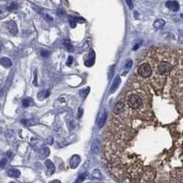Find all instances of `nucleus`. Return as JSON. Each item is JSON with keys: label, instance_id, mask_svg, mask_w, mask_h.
<instances>
[{"label": "nucleus", "instance_id": "f8f14e48", "mask_svg": "<svg viewBox=\"0 0 183 183\" xmlns=\"http://www.w3.org/2000/svg\"><path fill=\"white\" fill-rule=\"evenodd\" d=\"M48 95H49V91L48 90H42L40 93H39V94H38V98L39 99V100H44L45 98H47L48 97Z\"/></svg>", "mask_w": 183, "mask_h": 183}, {"label": "nucleus", "instance_id": "aec40b11", "mask_svg": "<svg viewBox=\"0 0 183 183\" xmlns=\"http://www.w3.org/2000/svg\"><path fill=\"white\" fill-rule=\"evenodd\" d=\"M72 62H73V57L72 56H70L69 58H68V60H67V65L68 66H71L72 64Z\"/></svg>", "mask_w": 183, "mask_h": 183}, {"label": "nucleus", "instance_id": "0eeeda50", "mask_svg": "<svg viewBox=\"0 0 183 183\" xmlns=\"http://www.w3.org/2000/svg\"><path fill=\"white\" fill-rule=\"evenodd\" d=\"M120 83H121V79H120V77H119V76L116 77V79H114V83H113V84H112L111 89H110V93H114V92H116V91L118 89Z\"/></svg>", "mask_w": 183, "mask_h": 183}, {"label": "nucleus", "instance_id": "f03ea898", "mask_svg": "<svg viewBox=\"0 0 183 183\" xmlns=\"http://www.w3.org/2000/svg\"><path fill=\"white\" fill-rule=\"evenodd\" d=\"M152 73V69L151 66L149 64V62H147V60H143L142 62L138 64V68H137V74L138 77L142 78L143 80H147L151 76Z\"/></svg>", "mask_w": 183, "mask_h": 183}, {"label": "nucleus", "instance_id": "c756f323", "mask_svg": "<svg viewBox=\"0 0 183 183\" xmlns=\"http://www.w3.org/2000/svg\"><path fill=\"white\" fill-rule=\"evenodd\" d=\"M0 13H1V10H0Z\"/></svg>", "mask_w": 183, "mask_h": 183}, {"label": "nucleus", "instance_id": "7ed1b4c3", "mask_svg": "<svg viewBox=\"0 0 183 183\" xmlns=\"http://www.w3.org/2000/svg\"><path fill=\"white\" fill-rule=\"evenodd\" d=\"M6 29H8V30L10 32V34H12V35H17L18 32L17 24L14 21H9L6 23Z\"/></svg>", "mask_w": 183, "mask_h": 183}, {"label": "nucleus", "instance_id": "39448f33", "mask_svg": "<svg viewBox=\"0 0 183 183\" xmlns=\"http://www.w3.org/2000/svg\"><path fill=\"white\" fill-rule=\"evenodd\" d=\"M80 162H81V158H80L79 156L78 155L73 156V157L70 160V167L72 168H77L79 166Z\"/></svg>", "mask_w": 183, "mask_h": 183}, {"label": "nucleus", "instance_id": "1a4fd4ad", "mask_svg": "<svg viewBox=\"0 0 183 183\" xmlns=\"http://www.w3.org/2000/svg\"><path fill=\"white\" fill-rule=\"evenodd\" d=\"M0 63H1V65L5 68H9L12 66V62L8 58H6V57L1 58V60H0Z\"/></svg>", "mask_w": 183, "mask_h": 183}, {"label": "nucleus", "instance_id": "cd10ccee", "mask_svg": "<svg viewBox=\"0 0 183 183\" xmlns=\"http://www.w3.org/2000/svg\"><path fill=\"white\" fill-rule=\"evenodd\" d=\"M49 142H50V143H51V142H52V138H51V137H50V139H49Z\"/></svg>", "mask_w": 183, "mask_h": 183}, {"label": "nucleus", "instance_id": "dca6fc26", "mask_svg": "<svg viewBox=\"0 0 183 183\" xmlns=\"http://www.w3.org/2000/svg\"><path fill=\"white\" fill-rule=\"evenodd\" d=\"M85 173H83V174H81L80 176H79V177H78V179L75 180V182H74V183H82L83 180H84V179H85Z\"/></svg>", "mask_w": 183, "mask_h": 183}, {"label": "nucleus", "instance_id": "6ab92c4d", "mask_svg": "<svg viewBox=\"0 0 183 183\" xmlns=\"http://www.w3.org/2000/svg\"><path fill=\"white\" fill-rule=\"evenodd\" d=\"M40 55H41L42 57H49L50 52L48 50H40Z\"/></svg>", "mask_w": 183, "mask_h": 183}, {"label": "nucleus", "instance_id": "f3484780", "mask_svg": "<svg viewBox=\"0 0 183 183\" xmlns=\"http://www.w3.org/2000/svg\"><path fill=\"white\" fill-rule=\"evenodd\" d=\"M41 153H42V157H47V156H49V154H50V152H49V148L48 147H42V151H41Z\"/></svg>", "mask_w": 183, "mask_h": 183}, {"label": "nucleus", "instance_id": "a878e982", "mask_svg": "<svg viewBox=\"0 0 183 183\" xmlns=\"http://www.w3.org/2000/svg\"><path fill=\"white\" fill-rule=\"evenodd\" d=\"M82 113H83V109H82V108H80V109H79V116H78V117L82 116Z\"/></svg>", "mask_w": 183, "mask_h": 183}, {"label": "nucleus", "instance_id": "9b49d317", "mask_svg": "<svg viewBox=\"0 0 183 183\" xmlns=\"http://www.w3.org/2000/svg\"><path fill=\"white\" fill-rule=\"evenodd\" d=\"M164 25H165V20L163 19H158L154 22V27H155V29H157L163 28Z\"/></svg>", "mask_w": 183, "mask_h": 183}, {"label": "nucleus", "instance_id": "20e7f679", "mask_svg": "<svg viewBox=\"0 0 183 183\" xmlns=\"http://www.w3.org/2000/svg\"><path fill=\"white\" fill-rule=\"evenodd\" d=\"M45 166H46V168H47V175L48 176H50L51 174H53L54 170H55V166L52 163L50 160H46L45 161Z\"/></svg>", "mask_w": 183, "mask_h": 183}, {"label": "nucleus", "instance_id": "423d86ee", "mask_svg": "<svg viewBox=\"0 0 183 183\" xmlns=\"http://www.w3.org/2000/svg\"><path fill=\"white\" fill-rule=\"evenodd\" d=\"M166 6L168 8V9H170L171 11H178L179 8V5L178 2H176V1H168L166 3Z\"/></svg>", "mask_w": 183, "mask_h": 183}, {"label": "nucleus", "instance_id": "ddd939ff", "mask_svg": "<svg viewBox=\"0 0 183 183\" xmlns=\"http://www.w3.org/2000/svg\"><path fill=\"white\" fill-rule=\"evenodd\" d=\"M63 45H64L65 48L67 49V50H70V51L73 50V46L69 42V40H67V39L63 40Z\"/></svg>", "mask_w": 183, "mask_h": 183}, {"label": "nucleus", "instance_id": "4468645a", "mask_svg": "<svg viewBox=\"0 0 183 183\" xmlns=\"http://www.w3.org/2000/svg\"><path fill=\"white\" fill-rule=\"evenodd\" d=\"M92 176H93V179H102V175H101V173H100V171L98 170V169H95V170H93Z\"/></svg>", "mask_w": 183, "mask_h": 183}, {"label": "nucleus", "instance_id": "5701e85b", "mask_svg": "<svg viewBox=\"0 0 183 183\" xmlns=\"http://www.w3.org/2000/svg\"><path fill=\"white\" fill-rule=\"evenodd\" d=\"M131 66H132V60H129V62H127V66L126 65V72H128V70L130 69L131 68Z\"/></svg>", "mask_w": 183, "mask_h": 183}, {"label": "nucleus", "instance_id": "412c9836", "mask_svg": "<svg viewBox=\"0 0 183 183\" xmlns=\"http://www.w3.org/2000/svg\"><path fill=\"white\" fill-rule=\"evenodd\" d=\"M6 162H8V159H6V158H3L1 161H0V167L4 168L6 166Z\"/></svg>", "mask_w": 183, "mask_h": 183}, {"label": "nucleus", "instance_id": "6e6552de", "mask_svg": "<svg viewBox=\"0 0 183 183\" xmlns=\"http://www.w3.org/2000/svg\"><path fill=\"white\" fill-rule=\"evenodd\" d=\"M95 54H94L93 51H92L89 55H88V60H85V64L87 66H92L94 62V59H95Z\"/></svg>", "mask_w": 183, "mask_h": 183}, {"label": "nucleus", "instance_id": "bb28decb", "mask_svg": "<svg viewBox=\"0 0 183 183\" xmlns=\"http://www.w3.org/2000/svg\"><path fill=\"white\" fill-rule=\"evenodd\" d=\"M51 183H62V182H60V180H53Z\"/></svg>", "mask_w": 183, "mask_h": 183}, {"label": "nucleus", "instance_id": "c85d7f7f", "mask_svg": "<svg viewBox=\"0 0 183 183\" xmlns=\"http://www.w3.org/2000/svg\"><path fill=\"white\" fill-rule=\"evenodd\" d=\"M11 183H15V182H11Z\"/></svg>", "mask_w": 183, "mask_h": 183}, {"label": "nucleus", "instance_id": "f257e3e1", "mask_svg": "<svg viewBox=\"0 0 183 183\" xmlns=\"http://www.w3.org/2000/svg\"><path fill=\"white\" fill-rule=\"evenodd\" d=\"M144 59L149 62L152 69L151 76L147 80L148 84L152 85L155 90L159 91L173 70L172 52L164 48H154L147 52Z\"/></svg>", "mask_w": 183, "mask_h": 183}, {"label": "nucleus", "instance_id": "393cba45", "mask_svg": "<svg viewBox=\"0 0 183 183\" xmlns=\"http://www.w3.org/2000/svg\"><path fill=\"white\" fill-rule=\"evenodd\" d=\"M6 156H8V157L9 158H11L13 157V155H12V153H11L10 151H8V152H6Z\"/></svg>", "mask_w": 183, "mask_h": 183}, {"label": "nucleus", "instance_id": "4be33fe9", "mask_svg": "<svg viewBox=\"0 0 183 183\" xmlns=\"http://www.w3.org/2000/svg\"><path fill=\"white\" fill-rule=\"evenodd\" d=\"M70 24H71V27H72V28H75V27H76V22H75V20H73L72 18L70 19Z\"/></svg>", "mask_w": 183, "mask_h": 183}, {"label": "nucleus", "instance_id": "9d476101", "mask_svg": "<svg viewBox=\"0 0 183 183\" xmlns=\"http://www.w3.org/2000/svg\"><path fill=\"white\" fill-rule=\"evenodd\" d=\"M8 175L11 178H18L20 176V171L16 168H11L8 171Z\"/></svg>", "mask_w": 183, "mask_h": 183}, {"label": "nucleus", "instance_id": "a211bd4d", "mask_svg": "<svg viewBox=\"0 0 183 183\" xmlns=\"http://www.w3.org/2000/svg\"><path fill=\"white\" fill-rule=\"evenodd\" d=\"M105 118H106V114H104V116H103V117H102V119L100 120L99 124H98V126H99V128L103 127V126H104V121H105Z\"/></svg>", "mask_w": 183, "mask_h": 183}, {"label": "nucleus", "instance_id": "b1692460", "mask_svg": "<svg viewBox=\"0 0 183 183\" xmlns=\"http://www.w3.org/2000/svg\"><path fill=\"white\" fill-rule=\"evenodd\" d=\"M126 3L128 4V6H129V8H133V4H132V1L131 0H126Z\"/></svg>", "mask_w": 183, "mask_h": 183}, {"label": "nucleus", "instance_id": "2eb2a0df", "mask_svg": "<svg viewBox=\"0 0 183 183\" xmlns=\"http://www.w3.org/2000/svg\"><path fill=\"white\" fill-rule=\"evenodd\" d=\"M22 104L24 107H29V105L32 104V99L30 98H26L22 101Z\"/></svg>", "mask_w": 183, "mask_h": 183}]
</instances>
